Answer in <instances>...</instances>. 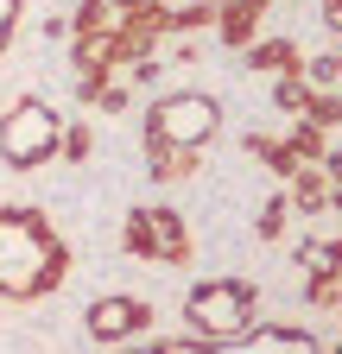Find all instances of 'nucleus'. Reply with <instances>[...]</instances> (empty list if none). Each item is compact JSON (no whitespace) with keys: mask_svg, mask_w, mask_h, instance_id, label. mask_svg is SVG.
Listing matches in <instances>:
<instances>
[{"mask_svg":"<svg viewBox=\"0 0 342 354\" xmlns=\"http://www.w3.org/2000/svg\"><path fill=\"white\" fill-rule=\"evenodd\" d=\"M64 279V241L45 215L7 209L0 215V297H38Z\"/></svg>","mask_w":342,"mask_h":354,"instance_id":"f257e3e1","label":"nucleus"},{"mask_svg":"<svg viewBox=\"0 0 342 354\" xmlns=\"http://www.w3.org/2000/svg\"><path fill=\"white\" fill-rule=\"evenodd\" d=\"M64 140V127L45 102H19L7 114V127H0V152H7V165H38V158H51Z\"/></svg>","mask_w":342,"mask_h":354,"instance_id":"f03ea898","label":"nucleus"},{"mask_svg":"<svg viewBox=\"0 0 342 354\" xmlns=\"http://www.w3.org/2000/svg\"><path fill=\"white\" fill-rule=\"evenodd\" d=\"M247 304H253V291L235 279L203 285V291H190V323L203 329V342H235L247 329Z\"/></svg>","mask_w":342,"mask_h":354,"instance_id":"7ed1b4c3","label":"nucleus"},{"mask_svg":"<svg viewBox=\"0 0 342 354\" xmlns=\"http://www.w3.org/2000/svg\"><path fill=\"white\" fill-rule=\"evenodd\" d=\"M209 133H216V102L209 95H171L152 108V140L159 146H203Z\"/></svg>","mask_w":342,"mask_h":354,"instance_id":"20e7f679","label":"nucleus"},{"mask_svg":"<svg viewBox=\"0 0 342 354\" xmlns=\"http://www.w3.org/2000/svg\"><path fill=\"white\" fill-rule=\"evenodd\" d=\"M134 247L140 253H165V259H184V228L171 209H152V215H134Z\"/></svg>","mask_w":342,"mask_h":354,"instance_id":"39448f33","label":"nucleus"},{"mask_svg":"<svg viewBox=\"0 0 342 354\" xmlns=\"http://www.w3.org/2000/svg\"><path fill=\"white\" fill-rule=\"evenodd\" d=\"M89 329L96 335H134V329H146V304H134V297H102L89 310Z\"/></svg>","mask_w":342,"mask_h":354,"instance_id":"423d86ee","label":"nucleus"},{"mask_svg":"<svg viewBox=\"0 0 342 354\" xmlns=\"http://www.w3.org/2000/svg\"><path fill=\"white\" fill-rule=\"evenodd\" d=\"M260 7H267V0H235V7L222 13V38H228V44H247V38H253V19H260Z\"/></svg>","mask_w":342,"mask_h":354,"instance_id":"0eeeda50","label":"nucleus"},{"mask_svg":"<svg viewBox=\"0 0 342 354\" xmlns=\"http://www.w3.org/2000/svg\"><path fill=\"white\" fill-rule=\"evenodd\" d=\"M291 184H298L291 196L305 203V209H317V203H323V177H317V171H305V177H291Z\"/></svg>","mask_w":342,"mask_h":354,"instance_id":"6e6552de","label":"nucleus"},{"mask_svg":"<svg viewBox=\"0 0 342 354\" xmlns=\"http://www.w3.org/2000/svg\"><path fill=\"white\" fill-rule=\"evenodd\" d=\"M253 64H260V70H279V64H291V44H260V51H253Z\"/></svg>","mask_w":342,"mask_h":354,"instance_id":"1a4fd4ad","label":"nucleus"},{"mask_svg":"<svg viewBox=\"0 0 342 354\" xmlns=\"http://www.w3.org/2000/svg\"><path fill=\"white\" fill-rule=\"evenodd\" d=\"M13 13H19V0H0V44H7V32H13Z\"/></svg>","mask_w":342,"mask_h":354,"instance_id":"9d476101","label":"nucleus"},{"mask_svg":"<svg viewBox=\"0 0 342 354\" xmlns=\"http://www.w3.org/2000/svg\"><path fill=\"white\" fill-rule=\"evenodd\" d=\"M323 13H330V26L342 32V0H323Z\"/></svg>","mask_w":342,"mask_h":354,"instance_id":"9b49d317","label":"nucleus"}]
</instances>
